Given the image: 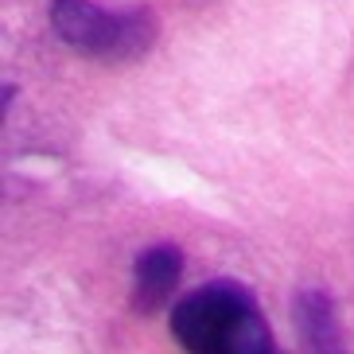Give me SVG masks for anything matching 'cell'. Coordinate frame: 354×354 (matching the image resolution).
Here are the masks:
<instances>
[{
    "label": "cell",
    "instance_id": "5",
    "mask_svg": "<svg viewBox=\"0 0 354 354\" xmlns=\"http://www.w3.org/2000/svg\"><path fill=\"white\" fill-rule=\"evenodd\" d=\"M277 354H281V351H277Z\"/></svg>",
    "mask_w": 354,
    "mask_h": 354
},
{
    "label": "cell",
    "instance_id": "4",
    "mask_svg": "<svg viewBox=\"0 0 354 354\" xmlns=\"http://www.w3.org/2000/svg\"><path fill=\"white\" fill-rule=\"evenodd\" d=\"M296 331H300L304 354H351L335 304L323 288H304L296 296Z\"/></svg>",
    "mask_w": 354,
    "mask_h": 354
},
{
    "label": "cell",
    "instance_id": "2",
    "mask_svg": "<svg viewBox=\"0 0 354 354\" xmlns=\"http://www.w3.org/2000/svg\"><path fill=\"white\" fill-rule=\"evenodd\" d=\"M51 24L66 47L90 59H102V63L140 59L160 32L152 8L109 12L94 0H51Z\"/></svg>",
    "mask_w": 354,
    "mask_h": 354
},
{
    "label": "cell",
    "instance_id": "1",
    "mask_svg": "<svg viewBox=\"0 0 354 354\" xmlns=\"http://www.w3.org/2000/svg\"><path fill=\"white\" fill-rule=\"evenodd\" d=\"M171 335L187 354H277L272 331L250 288L210 281L171 308Z\"/></svg>",
    "mask_w": 354,
    "mask_h": 354
},
{
    "label": "cell",
    "instance_id": "3",
    "mask_svg": "<svg viewBox=\"0 0 354 354\" xmlns=\"http://www.w3.org/2000/svg\"><path fill=\"white\" fill-rule=\"evenodd\" d=\"M179 272H183V253L176 245H148L133 265V308L140 315H152L160 312L167 300H171V292L179 284Z\"/></svg>",
    "mask_w": 354,
    "mask_h": 354
}]
</instances>
